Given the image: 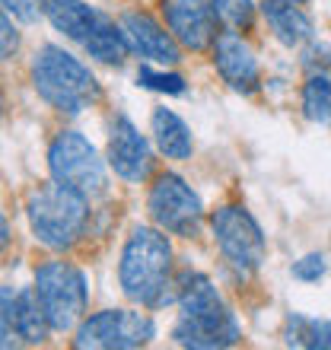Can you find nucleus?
Returning a JSON list of instances; mask_svg holds the SVG:
<instances>
[{"label":"nucleus","instance_id":"obj_1","mask_svg":"<svg viewBox=\"0 0 331 350\" xmlns=\"http://www.w3.org/2000/svg\"><path fill=\"white\" fill-rule=\"evenodd\" d=\"M242 332L236 315L226 309L217 286L204 274H188L178 296V319L172 328V341L194 350H217L239 344Z\"/></svg>","mask_w":331,"mask_h":350},{"label":"nucleus","instance_id":"obj_2","mask_svg":"<svg viewBox=\"0 0 331 350\" xmlns=\"http://www.w3.org/2000/svg\"><path fill=\"white\" fill-rule=\"evenodd\" d=\"M163 232L153 226H134L121 249L118 280L131 303L163 306L172 280V245Z\"/></svg>","mask_w":331,"mask_h":350},{"label":"nucleus","instance_id":"obj_3","mask_svg":"<svg viewBox=\"0 0 331 350\" xmlns=\"http://www.w3.org/2000/svg\"><path fill=\"white\" fill-rule=\"evenodd\" d=\"M32 86L51 109L64 115H80L102 96L99 80L80 57L57 45H42L32 57Z\"/></svg>","mask_w":331,"mask_h":350},{"label":"nucleus","instance_id":"obj_4","mask_svg":"<svg viewBox=\"0 0 331 350\" xmlns=\"http://www.w3.org/2000/svg\"><path fill=\"white\" fill-rule=\"evenodd\" d=\"M42 13L57 32L80 42L90 57L115 67L124 64V57L131 51L124 29L115 26L105 13L86 7V0H42Z\"/></svg>","mask_w":331,"mask_h":350},{"label":"nucleus","instance_id":"obj_5","mask_svg":"<svg viewBox=\"0 0 331 350\" xmlns=\"http://www.w3.org/2000/svg\"><path fill=\"white\" fill-rule=\"evenodd\" d=\"M90 198L61 182L42 185L29 194L26 213L36 239L48 249H70L86 230L90 220Z\"/></svg>","mask_w":331,"mask_h":350},{"label":"nucleus","instance_id":"obj_6","mask_svg":"<svg viewBox=\"0 0 331 350\" xmlns=\"http://www.w3.org/2000/svg\"><path fill=\"white\" fill-rule=\"evenodd\" d=\"M36 299L51 332H70L86 312V277L70 261H45L36 271Z\"/></svg>","mask_w":331,"mask_h":350},{"label":"nucleus","instance_id":"obj_7","mask_svg":"<svg viewBox=\"0 0 331 350\" xmlns=\"http://www.w3.org/2000/svg\"><path fill=\"white\" fill-rule=\"evenodd\" d=\"M211 232L217 249L223 252V258L230 261L236 271L252 274L265 265L267 258V242L261 236V226L255 217L239 207V204H223L211 213Z\"/></svg>","mask_w":331,"mask_h":350},{"label":"nucleus","instance_id":"obj_8","mask_svg":"<svg viewBox=\"0 0 331 350\" xmlns=\"http://www.w3.org/2000/svg\"><path fill=\"white\" fill-rule=\"evenodd\" d=\"M48 169L55 175V182L74 188V191L96 198L105 191V166H102L99 153L90 140L77 134V131H61L51 147H48Z\"/></svg>","mask_w":331,"mask_h":350},{"label":"nucleus","instance_id":"obj_9","mask_svg":"<svg viewBox=\"0 0 331 350\" xmlns=\"http://www.w3.org/2000/svg\"><path fill=\"white\" fill-rule=\"evenodd\" d=\"M157 325L150 315L128 312V309H105L80 322L74 347L80 350H131L153 341Z\"/></svg>","mask_w":331,"mask_h":350},{"label":"nucleus","instance_id":"obj_10","mask_svg":"<svg viewBox=\"0 0 331 350\" xmlns=\"http://www.w3.org/2000/svg\"><path fill=\"white\" fill-rule=\"evenodd\" d=\"M147 211L159 230L175 232V236H194L204 220V204L198 198V191L175 172H163L153 182Z\"/></svg>","mask_w":331,"mask_h":350},{"label":"nucleus","instance_id":"obj_11","mask_svg":"<svg viewBox=\"0 0 331 350\" xmlns=\"http://www.w3.org/2000/svg\"><path fill=\"white\" fill-rule=\"evenodd\" d=\"M163 19L188 51H207L217 42V13L211 0H163Z\"/></svg>","mask_w":331,"mask_h":350},{"label":"nucleus","instance_id":"obj_12","mask_svg":"<svg viewBox=\"0 0 331 350\" xmlns=\"http://www.w3.org/2000/svg\"><path fill=\"white\" fill-rule=\"evenodd\" d=\"M109 166L128 182H144L153 169L147 137L124 115H115L109 121Z\"/></svg>","mask_w":331,"mask_h":350},{"label":"nucleus","instance_id":"obj_13","mask_svg":"<svg viewBox=\"0 0 331 350\" xmlns=\"http://www.w3.org/2000/svg\"><path fill=\"white\" fill-rule=\"evenodd\" d=\"M118 26L124 29L131 51H137L147 64H178L182 61V45L175 42L172 32H166V26H159L153 16L140 13V10H128L121 13Z\"/></svg>","mask_w":331,"mask_h":350},{"label":"nucleus","instance_id":"obj_14","mask_svg":"<svg viewBox=\"0 0 331 350\" xmlns=\"http://www.w3.org/2000/svg\"><path fill=\"white\" fill-rule=\"evenodd\" d=\"M0 328H3V347H10V338L16 334L26 344H42L51 332L42 315V306L36 299V290H13L3 286L0 296Z\"/></svg>","mask_w":331,"mask_h":350},{"label":"nucleus","instance_id":"obj_15","mask_svg":"<svg viewBox=\"0 0 331 350\" xmlns=\"http://www.w3.org/2000/svg\"><path fill=\"white\" fill-rule=\"evenodd\" d=\"M213 67L223 77V83L236 92H252L261 83L255 51L236 32H220L217 36V42H213Z\"/></svg>","mask_w":331,"mask_h":350},{"label":"nucleus","instance_id":"obj_16","mask_svg":"<svg viewBox=\"0 0 331 350\" xmlns=\"http://www.w3.org/2000/svg\"><path fill=\"white\" fill-rule=\"evenodd\" d=\"M267 29L274 32V38L287 48H300L313 38V19L296 7L293 0H265L261 3Z\"/></svg>","mask_w":331,"mask_h":350},{"label":"nucleus","instance_id":"obj_17","mask_svg":"<svg viewBox=\"0 0 331 350\" xmlns=\"http://www.w3.org/2000/svg\"><path fill=\"white\" fill-rule=\"evenodd\" d=\"M150 128H153V140H157V147L163 157L169 159H188L191 157V131L185 124L175 111L169 109H153L150 115Z\"/></svg>","mask_w":331,"mask_h":350},{"label":"nucleus","instance_id":"obj_18","mask_svg":"<svg viewBox=\"0 0 331 350\" xmlns=\"http://www.w3.org/2000/svg\"><path fill=\"white\" fill-rule=\"evenodd\" d=\"M284 334H287V344H296V347L331 350V322H325V319L290 315V319H287Z\"/></svg>","mask_w":331,"mask_h":350},{"label":"nucleus","instance_id":"obj_19","mask_svg":"<svg viewBox=\"0 0 331 350\" xmlns=\"http://www.w3.org/2000/svg\"><path fill=\"white\" fill-rule=\"evenodd\" d=\"M303 111L306 118L331 131V80L325 74H315L303 86Z\"/></svg>","mask_w":331,"mask_h":350},{"label":"nucleus","instance_id":"obj_20","mask_svg":"<svg viewBox=\"0 0 331 350\" xmlns=\"http://www.w3.org/2000/svg\"><path fill=\"white\" fill-rule=\"evenodd\" d=\"M211 7L217 13V19H223L236 32H242V29L255 23V3L252 0H211Z\"/></svg>","mask_w":331,"mask_h":350},{"label":"nucleus","instance_id":"obj_21","mask_svg":"<svg viewBox=\"0 0 331 350\" xmlns=\"http://www.w3.org/2000/svg\"><path fill=\"white\" fill-rule=\"evenodd\" d=\"M137 83L147 86V90L157 92H169V96H178L185 92V80L178 74H163V70H153V67H140L137 70Z\"/></svg>","mask_w":331,"mask_h":350},{"label":"nucleus","instance_id":"obj_22","mask_svg":"<svg viewBox=\"0 0 331 350\" xmlns=\"http://www.w3.org/2000/svg\"><path fill=\"white\" fill-rule=\"evenodd\" d=\"M325 258L319 255V252H309V255H303L300 261H293V267H290V274L296 277V280H306V284H315L319 277H325Z\"/></svg>","mask_w":331,"mask_h":350},{"label":"nucleus","instance_id":"obj_23","mask_svg":"<svg viewBox=\"0 0 331 350\" xmlns=\"http://www.w3.org/2000/svg\"><path fill=\"white\" fill-rule=\"evenodd\" d=\"M3 10L19 23H36L42 13V0H3Z\"/></svg>","mask_w":331,"mask_h":350},{"label":"nucleus","instance_id":"obj_24","mask_svg":"<svg viewBox=\"0 0 331 350\" xmlns=\"http://www.w3.org/2000/svg\"><path fill=\"white\" fill-rule=\"evenodd\" d=\"M0 32H3V57H13L16 55V48H19V36H16V29H13V23H10V13H3V19H0Z\"/></svg>","mask_w":331,"mask_h":350},{"label":"nucleus","instance_id":"obj_25","mask_svg":"<svg viewBox=\"0 0 331 350\" xmlns=\"http://www.w3.org/2000/svg\"><path fill=\"white\" fill-rule=\"evenodd\" d=\"M306 57H309V64L319 67V74H322V70H331V48L328 45H313L306 51Z\"/></svg>","mask_w":331,"mask_h":350},{"label":"nucleus","instance_id":"obj_26","mask_svg":"<svg viewBox=\"0 0 331 350\" xmlns=\"http://www.w3.org/2000/svg\"><path fill=\"white\" fill-rule=\"evenodd\" d=\"M293 3H303V0H293Z\"/></svg>","mask_w":331,"mask_h":350}]
</instances>
